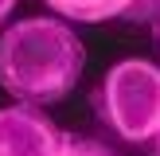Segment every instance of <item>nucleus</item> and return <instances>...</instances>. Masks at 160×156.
<instances>
[{
  "label": "nucleus",
  "instance_id": "3",
  "mask_svg": "<svg viewBox=\"0 0 160 156\" xmlns=\"http://www.w3.org/2000/svg\"><path fill=\"white\" fill-rule=\"evenodd\" d=\"M59 133L62 129L39 105H0V156H55Z\"/></svg>",
  "mask_w": 160,
  "mask_h": 156
},
{
  "label": "nucleus",
  "instance_id": "8",
  "mask_svg": "<svg viewBox=\"0 0 160 156\" xmlns=\"http://www.w3.org/2000/svg\"><path fill=\"white\" fill-rule=\"evenodd\" d=\"M152 156H160V133L152 137Z\"/></svg>",
  "mask_w": 160,
  "mask_h": 156
},
{
  "label": "nucleus",
  "instance_id": "2",
  "mask_svg": "<svg viewBox=\"0 0 160 156\" xmlns=\"http://www.w3.org/2000/svg\"><path fill=\"white\" fill-rule=\"evenodd\" d=\"M98 121L125 144H152L160 133V66L152 59H117L94 90Z\"/></svg>",
  "mask_w": 160,
  "mask_h": 156
},
{
  "label": "nucleus",
  "instance_id": "4",
  "mask_svg": "<svg viewBox=\"0 0 160 156\" xmlns=\"http://www.w3.org/2000/svg\"><path fill=\"white\" fill-rule=\"evenodd\" d=\"M47 12L67 23H152L160 0H43Z\"/></svg>",
  "mask_w": 160,
  "mask_h": 156
},
{
  "label": "nucleus",
  "instance_id": "1",
  "mask_svg": "<svg viewBox=\"0 0 160 156\" xmlns=\"http://www.w3.org/2000/svg\"><path fill=\"white\" fill-rule=\"evenodd\" d=\"M86 70L74 23L59 16H20L0 27V90L23 105L62 101Z\"/></svg>",
  "mask_w": 160,
  "mask_h": 156
},
{
  "label": "nucleus",
  "instance_id": "7",
  "mask_svg": "<svg viewBox=\"0 0 160 156\" xmlns=\"http://www.w3.org/2000/svg\"><path fill=\"white\" fill-rule=\"evenodd\" d=\"M152 31H156V47H160V16L152 20Z\"/></svg>",
  "mask_w": 160,
  "mask_h": 156
},
{
  "label": "nucleus",
  "instance_id": "6",
  "mask_svg": "<svg viewBox=\"0 0 160 156\" xmlns=\"http://www.w3.org/2000/svg\"><path fill=\"white\" fill-rule=\"evenodd\" d=\"M16 4H20V0H0V27H4V23H12V12H16Z\"/></svg>",
  "mask_w": 160,
  "mask_h": 156
},
{
  "label": "nucleus",
  "instance_id": "5",
  "mask_svg": "<svg viewBox=\"0 0 160 156\" xmlns=\"http://www.w3.org/2000/svg\"><path fill=\"white\" fill-rule=\"evenodd\" d=\"M55 156H117L94 133H59V152Z\"/></svg>",
  "mask_w": 160,
  "mask_h": 156
}]
</instances>
